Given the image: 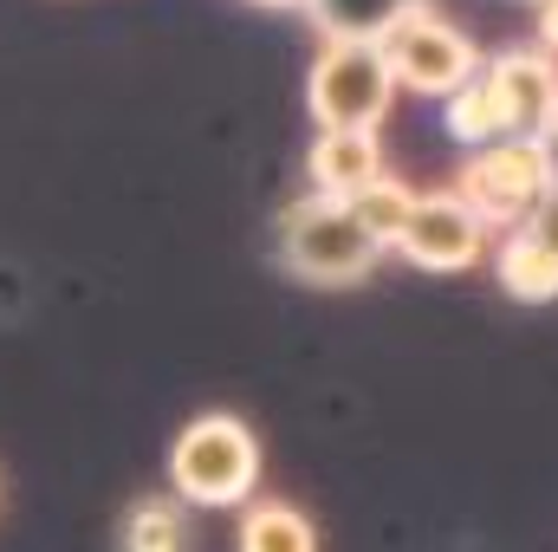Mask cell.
Here are the masks:
<instances>
[{
	"instance_id": "cell-1",
	"label": "cell",
	"mask_w": 558,
	"mask_h": 552,
	"mask_svg": "<svg viewBox=\"0 0 558 552\" xmlns=\"http://www.w3.org/2000/svg\"><path fill=\"white\" fill-rule=\"evenodd\" d=\"M260 435L228 410L189 416L169 442V494L182 507H247L260 494Z\"/></svg>"
},
{
	"instance_id": "cell-2",
	"label": "cell",
	"mask_w": 558,
	"mask_h": 552,
	"mask_svg": "<svg viewBox=\"0 0 558 552\" xmlns=\"http://www.w3.org/2000/svg\"><path fill=\"white\" fill-rule=\"evenodd\" d=\"M384 248L364 235L351 202L331 195H299L279 208V267L305 286H357L377 274Z\"/></svg>"
},
{
	"instance_id": "cell-3",
	"label": "cell",
	"mask_w": 558,
	"mask_h": 552,
	"mask_svg": "<svg viewBox=\"0 0 558 552\" xmlns=\"http://www.w3.org/2000/svg\"><path fill=\"white\" fill-rule=\"evenodd\" d=\"M397 105V79L377 39H325L305 72V111L318 131H377Z\"/></svg>"
},
{
	"instance_id": "cell-4",
	"label": "cell",
	"mask_w": 558,
	"mask_h": 552,
	"mask_svg": "<svg viewBox=\"0 0 558 552\" xmlns=\"http://www.w3.org/2000/svg\"><path fill=\"white\" fill-rule=\"evenodd\" d=\"M377 46H384V59H390L397 92H416V98H454L468 79H481L474 39H468L454 20H441L428 0H410V7L390 20V33H384Z\"/></svg>"
},
{
	"instance_id": "cell-5",
	"label": "cell",
	"mask_w": 558,
	"mask_h": 552,
	"mask_svg": "<svg viewBox=\"0 0 558 552\" xmlns=\"http://www.w3.org/2000/svg\"><path fill=\"white\" fill-rule=\"evenodd\" d=\"M553 182H546V163H539V149L533 137H500L487 143V149H468V163H461V176H454V195L487 221V235L500 228H526V215L539 208V195H546Z\"/></svg>"
},
{
	"instance_id": "cell-6",
	"label": "cell",
	"mask_w": 558,
	"mask_h": 552,
	"mask_svg": "<svg viewBox=\"0 0 558 552\" xmlns=\"http://www.w3.org/2000/svg\"><path fill=\"white\" fill-rule=\"evenodd\" d=\"M487 221L454 189H428L410 208V228L397 235V254L422 274H468L474 261H487Z\"/></svg>"
},
{
	"instance_id": "cell-7",
	"label": "cell",
	"mask_w": 558,
	"mask_h": 552,
	"mask_svg": "<svg viewBox=\"0 0 558 552\" xmlns=\"http://www.w3.org/2000/svg\"><path fill=\"white\" fill-rule=\"evenodd\" d=\"M481 79L507 118V137H533L558 118V59L546 46H507L481 59Z\"/></svg>"
},
{
	"instance_id": "cell-8",
	"label": "cell",
	"mask_w": 558,
	"mask_h": 552,
	"mask_svg": "<svg viewBox=\"0 0 558 552\" xmlns=\"http://www.w3.org/2000/svg\"><path fill=\"white\" fill-rule=\"evenodd\" d=\"M305 176H312V195L351 202L357 189H371L384 176V143H377V131H318L305 149Z\"/></svg>"
},
{
	"instance_id": "cell-9",
	"label": "cell",
	"mask_w": 558,
	"mask_h": 552,
	"mask_svg": "<svg viewBox=\"0 0 558 552\" xmlns=\"http://www.w3.org/2000/svg\"><path fill=\"white\" fill-rule=\"evenodd\" d=\"M234 552H318V527H312L305 507L274 501V494H254V501L241 507Z\"/></svg>"
},
{
	"instance_id": "cell-10",
	"label": "cell",
	"mask_w": 558,
	"mask_h": 552,
	"mask_svg": "<svg viewBox=\"0 0 558 552\" xmlns=\"http://www.w3.org/2000/svg\"><path fill=\"white\" fill-rule=\"evenodd\" d=\"M494 279H500V292L520 299V305H553L558 299V261L526 235V228H507V235H500V248H494Z\"/></svg>"
},
{
	"instance_id": "cell-11",
	"label": "cell",
	"mask_w": 558,
	"mask_h": 552,
	"mask_svg": "<svg viewBox=\"0 0 558 552\" xmlns=\"http://www.w3.org/2000/svg\"><path fill=\"white\" fill-rule=\"evenodd\" d=\"M189 547H195V527H189V507L175 494L131 501V514L118 527V552H189Z\"/></svg>"
},
{
	"instance_id": "cell-12",
	"label": "cell",
	"mask_w": 558,
	"mask_h": 552,
	"mask_svg": "<svg viewBox=\"0 0 558 552\" xmlns=\"http://www.w3.org/2000/svg\"><path fill=\"white\" fill-rule=\"evenodd\" d=\"M410 208H416V189H410L403 176H390V169H384L371 189H357V195H351V215L364 221V235H371L384 254H390V248H397V235L410 228Z\"/></svg>"
},
{
	"instance_id": "cell-13",
	"label": "cell",
	"mask_w": 558,
	"mask_h": 552,
	"mask_svg": "<svg viewBox=\"0 0 558 552\" xmlns=\"http://www.w3.org/2000/svg\"><path fill=\"white\" fill-rule=\"evenodd\" d=\"M441 124H448V137L461 143V149H487V143L507 137V118H500L487 79H468L454 98H441Z\"/></svg>"
},
{
	"instance_id": "cell-14",
	"label": "cell",
	"mask_w": 558,
	"mask_h": 552,
	"mask_svg": "<svg viewBox=\"0 0 558 552\" xmlns=\"http://www.w3.org/2000/svg\"><path fill=\"white\" fill-rule=\"evenodd\" d=\"M403 7L410 0H312L305 13L318 20L325 39H384Z\"/></svg>"
},
{
	"instance_id": "cell-15",
	"label": "cell",
	"mask_w": 558,
	"mask_h": 552,
	"mask_svg": "<svg viewBox=\"0 0 558 552\" xmlns=\"http://www.w3.org/2000/svg\"><path fill=\"white\" fill-rule=\"evenodd\" d=\"M526 235H533V241H539V248L558 261V189H546V195H539V208L526 215Z\"/></svg>"
},
{
	"instance_id": "cell-16",
	"label": "cell",
	"mask_w": 558,
	"mask_h": 552,
	"mask_svg": "<svg viewBox=\"0 0 558 552\" xmlns=\"http://www.w3.org/2000/svg\"><path fill=\"white\" fill-rule=\"evenodd\" d=\"M533 149H539V163H546V182L558 189V118L546 131H533Z\"/></svg>"
},
{
	"instance_id": "cell-17",
	"label": "cell",
	"mask_w": 558,
	"mask_h": 552,
	"mask_svg": "<svg viewBox=\"0 0 558 552\" xmlns=\"http://www.w3.org/2000/svg\"><path fill=\"white\" fill-rule=\"evenodd\" d=\"M539 46L558 52V0H539Z\"/></svg>"
},
{
	"instance_id": "cell-18",
	"label": "cell",
	"mask_w": 558,
	"mask_h": 552,
	"mask_svg": "<svg viewBox=\"0 0 558 552\" xmlns=\"http://www.w3.org/2000/svg\"><path fill=\"white\" fill-rule=\"evenodd\" d=\"M260 7H312V0H260Z\"/></svg>"
}]
</instances>
